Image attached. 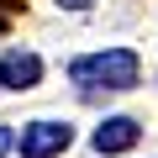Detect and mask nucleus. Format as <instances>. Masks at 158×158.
<instances>
[{
    "instance_id": "obj_1",
    "label": "nucleus",
    "mask_w": 158,
    "mask_h": 158,
    "mask_svg": "<svg viewBox=\"0 0 158 158\" xmlns=\"http://www.w3.org/2000/svg\"><path fill=\"white\" fill-rule=\"evenodd\" d=\"M69 79L79 90H132L142 79V58L132 48H106V53H85L69 63Z\"/></svg>"
},
{
    "instance_id": "obj_2",
    "label": "nucleus",
    "mask_w": 158,
    "mask_h": 158,
    "mask_svg": "<svg viewBox=\"0 0 158 158\" xmlns=\"http://www.w3.org/2000/svg\"><path fill=\"white\" fill-rule=\"evenodd\" d=\"M69 142H74V127L69 121H27L21 137H16L21 158H58Z\"/></svg>"
},
{
    "instance_id": "obj_3",
    "label": "nucleus",
    "mask_w": 158,
    "mask_h": 158,
    "mask_svg": "<svg viewBox=\"0 0 158 158\" xmlns=\"http://www.w3.org/2000/svg\"><path fill=\"white\" fill-rule=\"evenodd\" d=\"M0 85L6 90H37L42 85V58L32 48H11V53H0Z\"/></svg>"
},
{
    "instance_id": "obj_4",
    "label": "nucleus",
    "mask_w": 158,
    "mask_h": 158,
    "mask_svg": "<svg viewBox=\"0 0 158 158\" xmlns=\"http://www.w3.org/2000/svg\"><path fill=\"white\" fill-rule=\"evenodd\" d=\"M137 137H142V127H137L132 116H106V121L95 127L90 148H95L100 158H111V153H132V148H137Z\"/></svg>"
},
{
    "instance_id": "obj_5",
    "label": "nucleus",
    "mask_w": 158,
    "mask_h": 158,
    "mask_svg": "<svg viewBox=\"0 0 158 158\" xmlns=\"http://www.w3.org/2000/svg\"><path fill=\"white\" fill-rule=\"evenodd\" d=\"M11 148H16V132H11V127H0V158H6Z\"/></svg>"
},
{
    "instance_id": "obj_6",
    "label": "nucleus",
    "mask_w": 158,
    "mask_h": 158,
    "mask_svg": "<svg viewBox=\"0 0 158 158\" xmlns=\"http://www.w3.org/2000/svg\"><path fill=\"white\" fill-rule=\"evenodd\" d=\"M58 6H63V11H90L95 0H58Z\"/></svg>"
},
{
    "instance_id": "obj_7",
    "label": "nucleus",
    "mask_w": 158,
    "mask_h": 158,
    "mask_svg": "<svg viewBox=\"0 0 158 158\" xmlns=\"http://www.w3.org/2000/svg\"><path fill=\"white\" fill-rule=\"evenodd\" d=\"M0 6H11V0H0Z\"/></svg>"
}]
</instances>
